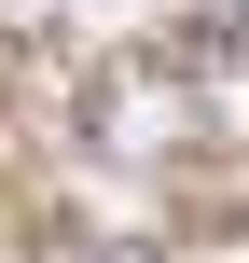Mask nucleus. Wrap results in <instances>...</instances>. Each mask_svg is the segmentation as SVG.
Masks as SVG:
<instances>
[{"instance_id": "1", "label": "nucleus", "mask_w": 249, "mask_h": 263, "mask_svg": "<svg viewBox=\"0 0 249 263\" xmlns=\"http://www.w3.org/2000/svg\"><path fill=\"white\" fill-rule=\"evenodd\" d=\"M83 125H97V153H111V166H166V153L208 125V97H194V69H180V55H125V69H97Z\"/></svg>"}]
</instances>
